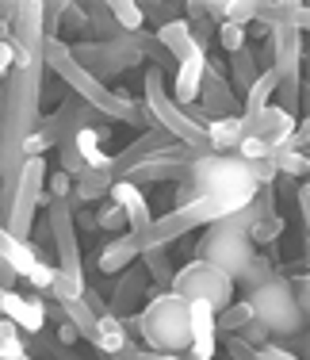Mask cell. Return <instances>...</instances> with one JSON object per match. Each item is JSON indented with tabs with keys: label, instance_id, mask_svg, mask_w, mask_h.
Returning <instances> with one entry per match:
<instances>
[{
	"label": "cell",
	"instance_id": "cell-1",
	"mask_svg": "<svg viewBox=\"0 0 310 360\" xmlns=\"http://www.w3.org/2000/svg\"><path fill=\"white\" fill-rule=\"evenodd\" d=\"M42 62H46L50 73L62 77V81H65L69 89H73L92 111H96V115H103V119H123V123L146 127V131L153 127V119H150V111H146V104H134L131 96H123V92L100 84L92 73H84L81 65L73 62V54H69V46H65L62 39H42Z\"/></svg>",
	"mask_w": 310,
	"mask_h": 360
},
{
	"label": "cell",
	"instance_id": "cell-2",
	"mask_svg": "<svg viewBox=\"0 0 310 360\" xmlns=\"http://www.w3.org/2000/svg\"><path fill=\"white\" fill-rule=\"evenodd\" d=\"M123 326H134L142 333L150 353H176L184 356L192 345V330H188V299L176 291H153L142 314L127 319Z\"/></svg>",
	"mask_w": 310,
	"mask_h": 360
},
{
	"label": "cell",
	"instance_id": "cell-3",
	"mask_svg": "<svg viewBox=\"0 0 310 360\" xmlns=\"http://www.w3.org/2000/svg\"><path fill=\"white\" fill-rule=\"evenodd\" d=\"M188 180H192L195 195H238V200H257V180L249 173V161L238 153H203L188 165Z\"/></svg>",
	"mask_w": 310,
	"mask_h": 360
},
{
	"label": "cell",
	"instance_id": "cell-4",
	"mask_svg": "<svg viewBox=\"0 0 310 360\" xmlns=\"http://www.w3.org/2000/svg\"><path fill=\"white\" fill-rule=\"evenodd\" d=\"M249 307H253V322H261L269 330V338H291V333L306 330V314L299 311L295 295H291V280L276 272L272 280H264L261 288L245 291Z\"/></svg>",
	"mask_w": 310,
	"mask_h": 360
},
{
	"label": "cell",
	"instance_id": "cell-5",
	"mask_svg": "<svg viewBox=\"0 0 310 360\" xmlns=\"http://www.w3.org/2000/svg\"><path fill=\"white\" fill-rule=\"evenodd\" d=\"M142 50H146V31H134V35H119L111 42H77V46H69V54L84 73H92L103 84L108 77H119L142 62L146 58Z\"/></svg>",
	"mask_w": 310,
	"mask_h": 360
},
{
	"label": "cell",
	"instance_id": "cell-6",
	"mask_svg": "<svg viewBox=\"0 0 310 360\" xmlns=\"http://www.w3.org/2000/svg\"><path fill=\"white\" fill-rule=\"evenodd\" d=\"M146 111H150V119H153V127H161V131L169 134L172 142H180V146H192V150H211L207 146V131L203 127H195L192 119L184 115V108H176L172 104V96L165 92V77H161L157 65H150L146 70Z\"/></svg>",
	"mask_w": 310,
	"mask_h": 360
},
{
	"label": "cell",
	"instance_id": "cell-7",
	"mask_svg": "<svg viewBox=\"0 0 310 360\" xmlns=\"http://www.w3.org/2000/svg\"><path fill=\"white\" fill-rule=\"evenodd\" d=\"M42 192H46V161L42 158H27L20 165V173L12 180L8 192V234L31 242V226H34V211L42 207Z\"/></svg>",
	"mask_w": 310,
	"mask_h": 360
},
{
	"label": "cell",
	"instance_id": "cell-8",
	"mask_svg": "<svg viewBox=\"0 0 310 360\" xmlns=\"http://www.w3.org/2000/svg\"><path fill=\"white\" fill-rule=\"evenodd\" d=\"M169 291H176L180 299H203L207 307H211L214 314L226 311L230 303H234V280L226 276V272H219L214 264L207 261H188L184 269L172 272V284Z\"/></svg>",
	"mask_w": 310,
	"mask_h": 360
},
{
	"label": "cell",
	"instance_id": "cell-9",
	"mask_svg": "<svg viewBox=\"0 0 310 360\" xmlns=\"http://www.w3.org/2000/svg\"><path fill=\"white\" fill-rule=\"evenodd\" d=\"M0 261L15 272L20 280H27L34 291H46L50 280H54V264H46L39 257L31 242H20V238L8 234V226H0Z\"/></svg>",
	"mask_w": 310,
	"mask_h": 360
},
{
	"label": "cell",
	"instance_id": "cell-10",
	"mask_svg": "<svg viewBox=\"0 0 310 360\" xmlns=\"http://www.w3.org/2000/svg\"><path fill=\"white\" fill-rule=\"evenodd\" d=\"M195 104L203 108L207 123H211V119H222V115H241V96H234V89L226 84L222 65L211 62V58H207V73H203L200 100H195Z\"/></svg>",
	"mask_w": 310,
	"mask_h": 360
},
{
	"label": "cell",
	"instance_id": "cell-11",
	"mask_svg": "<svg viewBox=\"0 0 310 360\" xmlns=\"http://www.w3.org/2000/svg\"><path fill=\"white\" fill-rule=\"evenodd\" d=\"M245 123V134H253V139H261L269 150H280L283 142L295 134V127H299V119L295 115H288L280 104H269L264 111H257L253 119H241Z\"/></svg>",
	"mask_w": 310,
	"mask_h": 360
},
{
	"label": "cell",
	"instance_id": "cell-12",
	"mask_svg": "<svg viewBox=\"0 0 310 360\" xmlns=\"http://www.w3.org/2000/svg\"><path fill=\"white\" fill-rule=\"evenodd\" d=\"M188 330H192V345H188L184 360H211L219 349V330H214V311L203 299L188 303Z\"/></svg>",
	"mask_w": 310,
	"mask_h": 360
},
{
	"label": "cell",
	"instance_id": "cell-13",
	"mask_svg": "<svg viewBox=\"0 0 310 360\" xmlns=\"http://www.w3.org/2000/svg\"><path fill=\"white\" fill-rule=\"evenodd\" d=\"M203 73H207V54L195 46L188 58H180V62H176V77H172V104H176V108L195 104V100H200Z\"/></svg>",
	"mask_w": 310,
	"mask_h": 360
},
{
	"label": "cell",
	"instance_id": "cell-14",
	"mask_svg": "<svg viewBox=\"0 0 310 360\" xmlns=\"http://www.w3.org/2000/svg\"><path fill=\"white\" fill-rule=\"evenodd\" d=\"M108 200L119 203V211L127 215V230H131V234H142V230L153 222V211H150V203H146V192L134 188L131 180H115L111 192H108Z\"/></svg>",
	"mask_w": 310,
	"mask_h": 360
},
{
	"label": "cell",
	"instance_id": "cell-15",
	"mask_svg": "<svg viewBox=\"0 0 310 360\" xmlns=\"http://www.w3.org/2000/svg\"><path fill=\"white\" fill-rule=\"evenodd\" d=\"M138 261V238L127 230V234H111L108 242H103V250L96 257V269L108 272V276H119L123 269H131Z\"/></svg>",
	"mask_w": 310,
	"mask_h": 360
},
{
	"label": "cell",
	"instance_id": "cell-16",
	"mask_svg": "<svg viewBox=\"0 0 310 360\" xmlns=\"http://www.w3.org/2000/svg\"><path fill=\"white\" fill-rule=\"evenodd\" d=\"M111 184H115V180H111L108 169H84V173L73 176L69 203H73V207H89V203H96V200H108Z\"/></svg>",
	"mask_w": 310,
	"mask_h": 360
},
{
	"label": "cell",
	"instance_id": "cell-17",
	"mask_svg": "<svg viewBox=\"0 0 310 360\" xmlns=\"http://www.w3.org/2000/svg\"><path fill=\"white\" fill-rule=\"evenodd\" d=\"M69 142L81 153L84 169H111V153H103V142H108V131H103V127H81V131L69 134Z\"/></svg>",
	"mask_w": 310,
	"mask_h": 360
},
{
	"label": "cell",
	"instance_id": "cell-18",
	"mask_svg": "<svg viewBox=\"0 0 310 360\" xmlns=\"http://www.w3.org/2000/svg\"><path fill=\"white\" fill-rule=\"evenodd\" d=\"M92 345L100 349L103 356H123L127 349H131V333H127V326L119 314H100L96 319V333H92Z\"/></svg>",
	"mask_w": 310,
	"mask_h": 360
},
{
	"label": "cell",
	"instance_id": "cell-19",
	"mask_svg": "<svg viewBox=\"0 0 310 360\" xmlns=\"http://www.w3.org/2000/svg\"><path fill=\"white\" fill-rule=\"evenodd\" d=\"M241 139H245L241 115H222V119L207 123V146H211V153H234Z\"/></svg>",
	"mask_w": 310,
	"mask_h": 360
},
{
	"label": "cell",
	"instance_id": "cell-20",
	"mask_svg": "<svg viewBox=\"0 0 310 360\" xmlns=\"http://www.w3.org/2000/svg\"><path fill=\"white\" fill-rule=\"evenodd\" d=\"M157 46L165 50V54L172 58V62H180V58H188L195 50V39H192V23L188 20H172L165 23V27H157Z\"/></svg>",
	"mask_w": 310,
	"mask_h": 360
},
{
	"label": "cell",
	"instance_id": "cell-21",
	"mask_svg": "<svg viewBox=\"0 0 310 360\" xmlns=\"http://www.w3.org/2000/svg\"><path fill=\"white\" fill-rule=\"evenodd\" d=\"M261 77V62H257V50L245 46L238 50V54H230V89H234V96H245L249 89H253V81Z\"/></svg>",
	"mask_w": 310,
	"mask_h": 360
},
{
	"label": "cell",
	"instance_id": "cell-22",
	"mask_svg": "<svg viewBox=\"0 0 310 360\" xmlns=\"http://www.w3.org/2000/svg\"><path fill=\"white\" fill-rule=\"evenodd\" d=\"M276 81H280V77H276L272 70H261V77L253 81V89L245 92V100H241V119H253L257 111H264V108L272 104V96H276Z\"/></svg>",
	"mask_w": 310,
	"mask_h": 360
},
{
	"label": "cell",
	"instance_id": "cell-23",
	"mask_svg": "<svg viewBox=\"0 0 310 360\" xmlns=\"http://www.w3.org/2000/svg\"><path fill=\"white\" fill-rule=\"evenodd\" d=\"M142 269H146V276L153 280L157 288H165L169 291V284H172V261H169V245H146L142 253Z\"/></svg>",
	"mask_w": 310,
	"mask_h": 360
},
{
	"label": "cell",
	"instance_id": "cell-24",
	"mask_svg": "<svg viewBox=\"0 0 310 360\" xmlns=\"http://www.w3.org/2000/svg\"><path fill=\"white\" fill-rule=\"evenodd\" d=\"M62 314H65V322L73 326V330L81 333L84 341H92V333H96V319H100V314L92 311V307L84 303V299H65V303H62Z\"/></svg>",
	"mask_w": 310,
	"mask_h": 360
},
{
	"label": "cell",
	"instance_id": "cell-25",
	"mask_svg": "<svg viewBox=\"0 0 310 360\" xmlns=\"http://www.w3.org/2000/svg\"><path fill=\"white\" fill-rule=\"evenodd\" d=\"M146 280H150V276H146V269H134V264H131V269H123V272H119V284H115L111 303H115V307H127L131 299H138V295L146 291Z\"/></svg>",
	"mask_w": 310,
	"mask_h": 360
},
{
	"label": "cell",
	"instance_id": "cell-26",
	"mask_svg": "<svg viewBox=\"0 0 310 360\" xmlns=\"http://www.w3.org/2000/svg\"><path fill=\"white\" fill-rule=\"evenodd\" d=\"M272 165H276V176H288V180H303L310 173V158L299 150H272Z\"/></svg>",
	"mask_w": 310,
	"mask_h": 360
},
{
	"label": "cell",
	"instance_id": "cell-27",
	"mask_svg": "<svg viewBox=\"0 0 310 360\" xmlns=\"http://www.w3.org/2000/svg\"><path fill=\"white\" fill-rule=\"evenodd\" d=\"M249 322H253V307H249V299L230 303L226 311L214 314V330H219V333H238V330H245Z\"/></svg>",
	"mask_w": 310,
	"mask_h": 360
},
{
	"label": "cell",
	"instance_id": "cell-28",
	"mask_svg": "<svg viewBox=\"0 0 310 360\" xmlns=\"http://www.w3.org/2000/svg\"><path fill=\"white\" fill-rule=\"evenodd\" d=\"M111 20H115V27L123 31V35H134V31H142V8L134 4V0H111L108 4Z\"/></svg>",
	"mask_w": 310,
	"mask_h": 360
},
{
	"label": "cell",
	"instance_id": "cell-29",
	"mask_svg": "<svg viewBox=\"0 0 310 360\" xmlns=\"http://www.w3.org/2000/svg\"><path fill=\"white\" fill-rule=\"evenodd\" d=\"M96 230H103V234H127V215L119 211V203L103 200L96 207Z\"/></svg>",
	"mask_w": 310,
	"mask_h": 360
},
{
	"label": "cell",
	"instance_id": "cell-30",
	"mask_svg": "<svg viewBox=\"0 0 310 360\" xmlns=\"http://www.w3.org/2000/svg\"><path fill=\"white\" fill-rule=\"evenodd\" d=\"M214 39H219V46L226 50V54H238V50H245V46H249L245 27H238V23H226V20H222L219 27H214Z\"/></svg>",
	"mask_w": 310,
	"mask_h": 360
},
{
	"label": "cell",
	"instance_id": "cell-31",
	"mask_svg": "<svg viewBox=\"0 0 310 360\" xmlns=\"http://www.w3.org/2000/svg\"><path fill=\"white\" fill-rule=\"evenodd\" d=\"M280 234H283V219L280 215H264V219H257L253 226H249V242L253 245H269Z\"/></svg>",
	"mask_w": 310,
	"mask_h": 360
},
{
	"label": "cell",
	"instance_id": "cell-32",
	"mask_svg": "<svg viewBox=\"0 0 310 360\" xmlns=\"http://www.w3.org/2000/svg\"><path fill=\"white\" fill-rule=\"evenodd\" d=\"M276 276V272H272V264H269V257H261V253H257L253 257V261H249V269L245 272H241V280H238V284L241 288H245V291H253V288H261L264 284V280H272Z\"/></svg>",
	"mask_w": 310,
	"mask_h": 360
},
{
	"label": "cell",
	"instance_id": "cell-33",
	"mask_svg": "<svg viewBox=\"0 0 310 360\" xmlns=\"http://www.w3.org/2000/svg\"><path fill=\"white\" fill-rule=\"evenodd\" d=\"M253 20H257V4H249V0H226V23L249 27Z\"/></svg>",
	"mask_w": 310,
	"mask_h": 360
},
{
	"label": "cell",
	"instance_id": "cell-34",
	"mask_svg": "<svg viewBox=\"0 0 310 360\" xmlns=\"http://www.w3.org/2000/svg\"><path fill=\"white\" fill-rule=\"evenodd\" d=\"M138 8H142V20L150 15V20H157V27L180 20V4H138Z\"/></svg>",
	"mask_w": 310,
	"mask_h": 360
},
{
	"label": "cell",
	"instance_id": "cell-35",
	"mask_svg": "<svg viewBox=\"0 0 310 360\" xmlns=\"http://www.w3.org/2000/svg\"><path fill=\"white\" fill-rule=\"evenodd\" d=\"M46 188H50V192H46L50 200H69V192H73V176L58 169L54 176H46Z\"/></svg>",
	"mask_w": 310,
	"mask_h": 360
},
{
	"label": "cell",
	"instance_id": "cell-36",
	"mask_svg": "<svg viewBox=\"0 0 310 360\" xmlns=\"http://www.w3.org/2000/svg\"><path fill=\"white\" fill-rule=\"evenodd\" d=\"M58 150H62V173H69V176H77V173H84V161H81V153L73 150V142H62L58 146Z\"/></svg>",
	"mask_w": 310,
	"mask_h": 360
},
{
	"label": "cell",
	"instance_id": "cell-37",
	"mask_svg": "<svg viewBox=\"0 0 310 360\" xmlns=\"http://www.w3.org/2000/svg\"><path fill=\"white\" fill-rule=\"evenodd\" d=\"M257 360H303V356H295L288 345H280V341H264V345L257 349Z\"/></svg>",
	"mask_w": 310,
	"mask_h": 360
},
{
	"label": "cell",
	"instance_id": "cell-38",
	"mask_svg": "<svg viewBox=\"0 0 310 360\" xmlns=\"http://www.w3.org/2000/svg\"><path fill=\"white\" fill-rule=\"evenodd\" d=\"M238 338L245 341V345H253V349H261L264 341H272V338H269V330H264L261 322H249L245 330H238Z\"/></svg>",
	"mask_w": 310,
	"mask_h": 360
},
{
	"label": "cell",
	"instance_id": "cell-39",
	"mask_svg": "<svg viewBox=\"0 0 310 360\" xmlns=\"http://www.w3.org/2000/svg\"><path fill=\"white\" fill-rule=\"evenodd\" d=\"M226 353H230V360H257V349H253V345H245V341H241L238 333L226 341Z\"/></svg>",
	"mask_w": 310,
	"mask_h": 360
},
{
	"label": "cell",
	"instance_id": "cell-40",
	"mask_svg": "<svg viewBox=\"0 0 310 360\" xmlns=\"http://www.w3.org/2000/svg\"><path fill=\"white\" fill-rule=\"evenodd\" d=\"M127 360H184V356H176V353H150V349H127V353H123Z\"/></svg>",
	"mask_w": 310,
	"mask_h": 360
},
{
	"label": "cell",
	"instance_id": "cell-41",
	"mask_svg": "<svg viewBox=\"0 0 310 360\" xmlns=\"http://www.w3.org/2000/svg\"><path fill=\"white\" fill-rule=\"evenodd\" d=\"M12 65H15V50H12V42H0V77L12 73Z\"/></svg>",
	"mask_w": 310,
	"mask_h": 360
},
{
	"label": "cell",
	"instance_id": "cell-42",
	"mask_svg": "<svg viewBox=\"0 0 310 360\" xmlns=\"http://www.w3.org/2000/svg\"><path fill=\"white\" fill-rule=\"evenodd\" d=\"M77 338H81V333H77V330H73V326H69V322H58V345H62V349L77 345Z\"/></svg>",
	"mask_w": 310,
	"mask_h": 360
},
{
	"label": "cell",
	"instance_id": "cell-43",
	"mask_svg": "<svg viewBox=\"0 0 310 360\" xmlns=\"http://www.w3.org/2000/svg\"><path fill=\"white\" fill-rule=\"evenodd\" d=\"M15 280H20V276H15V272H12V269H8V264H4V261H0V288H8V291H15Z\"/></svg>",
	"mask_w": 310,
	"mask_h": 360
},
{
	"label": "cell",
	"instance_id": "cell-44",
	"mask_svg": "<svg viewBox=\"0 0 310 360\" xmlns=\"http://www.w3.org/2000/svg\"><path fill=\"white\" fill-rule=\"evenodd\" d=\"M111 360H127V356H111Z\"/></svg>",
	"mask_w": 310,
	"mask_h": 360
}]
</instances>
